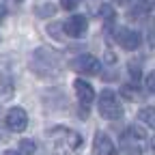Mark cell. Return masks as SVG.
Listing matches in <instances>:
<instances>
[{"mask_svg": "<svg viewBox=\"0 0 155 155\" xmlns=\"http://www.w3.org/2000/svg\"><path fill=\"white\" fill-rule=\"evenodd\" d=\"M30 69L39 75H56L58 73V56L52 52V50H45V48H39L30 61Z\"/></svg>", "mask_w": 155, "mask_h": 155, "instance_id": "cell-1", "label": "cell"}, {"mask_svg": "<svg viewBox=\"0 0 155 155\" xmlns=\"http://www.w3.org/2000/svg\"><path fill=\"white\" fill-rule=\"evenodd\" d=\"M99 114L108 121H116L123 116V106L119 101V97H116L114 91H101L99 95Z\"/></svg>", "mask_w": 155, "mask_h": 155, "instance_id": "cell-2", "label": "cell"}, {"mask_svg": "<svg viewBox=\"0 0 155 155\" xmlns=\"http://www.w3.org/2000/svg\"><path fill=\"white\" fill-rule=\"evenodd\" d=\"M71 69L78 71V73H84V75H95V73H99L101 63L91 54H80L71 61Z\"/></svg>", "mask_w": 155, "mask_h": 155, "instance_id": "cell-3", "label": "cell"}, {"mask_svg": "<svg viewBox=\"0 0 155 155\" xmlns=\"http://www.w3.org/2000/svg\"><path fill=\"white\" fill-rule=\"evenodd\" d=\"M114 39L123 50H138V45H140V32L125 28V26H119L114 30Z\"/></svg>", "mask_w": 155, "mask_h": 155, "instance_id": "cell-4", "label": "cell"}, {"mask_svg": "<svg viewBox=\"0 0 155 155\" xmlns=\"http://www.w3.org/2000/svg\"><path fill=\"white\" fill-rule=\"evenodd\" d=\"M7 127L11 131H17V134L24 131L28 127V114H26V110L24 108H11L7 112Z\"/></svg>", "mask_w": 155, "mask_h": 155, "instance_id": "cell-5", "label": "cell"}, {"mask_svg": "<svg viewBox=\"0 0 155 155\" xmlns=\"http://www.w3.org/2000/svg\"><path fill=\"white\" fill-rule=\"evenodd\" d=\"M86 26H88V22H86V17H84V15H71L67 22L63 24V28H65L67 37H73V39L84 37Z\"/></svg>", "mask_w": 155, "mask_h": 155, "instance_id": "cell-6", "label": "cell"}, {"mask_svg": "<svg viewBox=\"0 0 155 155\" xmlns=\"http://www.w3.org/2000/svg\"><path fill=\"white\" fill-rule=\"evenodd\" d=\"M93 149L97 155H119V151H116L114 142L110 140V136L104 134V131H97L95 134V142H93Z\"/></svg>", "mask_w": 155, "mask_h": 155, "instance_id": "cell-7", "label": "cell"}, {"mask_svg": "<svg viewBox=\"0 0 155 155\" xmlns=\"http://www.w3.org/2000/svg\"><path fill=\"white\" fill-rule=\"evenodd\" d=\"M73 88H75V95H78V101H80L82 106H91L93 104L95 91H93V86L86 80H75L73 82Z\"/></svg>", "mask_w": 155, "mask_h": 155, "instance_id": "cell-8", "label": "cell"}, {"mask_svg": "<svg viewBox=\"0 0 155 155\" xmlns=\"http://www.w3.org/2000/svg\"><path fill=\"white\" fill-rule=\"evenodd\" d=\"M153 13V2L151 0H138L127 13L129 19H136V22H142V19H147L149 15Z\"/></svg>", "mask_w": 155, "mask_h": 155, "instance_id": "cell-9", "label": "cell"}, {"mask_svg": "<svg viewBox=\"0 0 155 155\" xmlns=\"http://www.w3.org/2000/svg\"><path fill=\"white\" fill-rule=\"evenodd\" d=\"M13 97V80L9 75H0V99H11Z\"/></svg>", "mask_w": 155, "mask_h": 155, "instance_id": "cell-10", "label": "cell"}, {"mask_svg": "<svg viewBox=\"0 0 155 155\" xmlns=\"http://www.w3.org/2000/svg\"><path fill=\"white\" fill-rule=\"evenodd\" d=\"M61 131H63V140H65V144H69L71 149H75V147L82 144L80 134H75V131H71V129H61Z\"/></svg>", "mask_w": 155, "mask_h": 155, "instance_id": "cell-11", "label": "cell"}, {"mask_svg": "<svg viewBox=\"0 0 155 155\" xmlns=\"http://www.w3.org/2000/svg\"><path fill=\"white\" fill-rule=\"evenodd\" d=\"M138 119L144 125H149L151 129H155V108H142L140 114H138Z\"/></svg>", "mask_w": 155, "mask_h": 155, "instance_id": "cell-12", "label": "cell"}, {"mask_svg": "<svg viewBox=\"0 0 155 155\" xmlns=\"http://www.w3.org/2000/svg\"><path fill=\"white\" fill-rule=\"evenodd\" d=\"M99 17L104 19V22L112 24V22H114V9H112L110 5H101V9H99Z\"/></svg>", "mask_w": 155, "mask_h": 155, "instance_id": "cell-13", "label": "cell"}, {"mask_svg": "<svg viewBox=\"0 0 155 155\" xmlns=\"http://www.w3.org/2000/svg\"><path fill=\"white\" fill-rule=\"evenodd\" d=\"M54 13H56V7L50 5V2L37 7V15H39V17H50V15H54Z\"/></svg>", "mask_w": 155, "mask_h": 155, "instance_id": "cell-14", "label": "cell"}, {"mask_svg": "<svg viewBox=\"0 0 155 155\" xmlns=\"http://www.w3.org/2000/svg\"><path fill=\"white\" fill-rule=\"evenodd\" d=\"M35 151H37V144L32 140H22L19 142V153L22 155H32Z\"/></svg>", "mask_w": 155, "mask_h": 155, "instance_id": "cell-15", "label": "cell"}, {"mask_svg": "<svg viewBox=\"0 0 155 155\" xmlns=\"http://www.w3.org/2000/svg\"><path fill=\"white\" fill-rule=\"evenodd\" d=\"M123 95L125 97H140V91H138V84H127V86H123Z\"/></svg>", "mask_w": 155, "mask_h": 155, "instance_id": "cell-16", "label": "cell"}, {"mask_svg": "<svg viewBox=\"0 0 155 155\" xmlns=\"http://www.w3.org/2000/svg\"><path fill=\"white\" fill-rule=\"evenodd\" d=\"M80 2H82V0H61V7H63V9H67V11H73Z\"/></svg>", "mask_w": 155, "mask_h": 155, "instance_id": "cell-17", "label": "cell"}, {"mask_svg": "<svg viewBox=\"0 0 155 155\" xmlns=\"http://www.w3.org/2000/svg\"><path fill=\"white\" fill-rule=\"evenodd\" d=\"M147 88H149V93L155 95V71H151V73L147 75Z\"/></svg>", "mask_w": 155, "mask_h": 155, "instance_id": "cell-18", "label": "cell"}, {"mask_svg": "<svg viewBox=\"0 0 155 155\" xmlns=\"http://www.w3.org/2000/svg\"><path fill=\"white\" fill-rule=\"evenodd\" d=\"M129 73H131V78L136 80V84H138V80H140V67L138 65H129Z\"/></svg>", "mask_w": 155, "mask_h": 155, "instance_id": "cell-19", "label": "cell"}, {"mask_svg": "<svg viewBox=\"0 0 155 155\" xmlns=\"http://www.w3.org/2000/svg\"><path fill=\"white\" fill-rule=\"evenodd\" d=\"M149 45L155 50V28H151V30H149Z\"/></svg>", "mask_w": 155, "mask_h": 155, "instance_id": "cell-20", "label": "cell"}, {"mask_svg": "<svg viewBox=\"0 0 155 155\" xmlns=\"http://www.w3.org/2000/svg\"><path fill=\"white\" fill-rule=\"evenodd\" d=\"M149 149H151V151H153V153H155V136H153V140H151V142H149Z\"/></svg>", "mask_w": 155, "mask_h": 155, "instance_id": "cell-21", "label": "cell"}, {"mask_svg": "<svg viewBox=\"0 0 155 155\" xmlns=\"http://www.w3.org/2000/svg\"><path fill=\"white\" fill-rule=\"evenodd\" d=\"M5 15H7V9H5V7H2V5H0V19H2V17H5Z\"/></svg>", "mask_w": 155, "mask_h": 155, "instance_id": "cell-22", "label": "cell"}, {"mask_svg": "<svg viewBox=\"0 0 155 155\" xmlns=\"http://www.w3.org/2000/svg\"><path fill=\"white\" fill-rule=\"evenodd\" d=\"M5 155H22L19 151H5Z\"/></svg>", "mask_w": 155, "mask_h": 155, "instance_id": "cell-23", "label": "cell"}, {"mask_svg": "<svg viewBox=\"0 0 155 155\" xmlns=\"http://www.w3.org/2000/svg\"><path fill=\"white\" fill-rule=\"evenodd\" d=\"M116 5H127V2H131V0H114Z\"/></svg>", "mask_w": 155, "mask_h": 155, "instance_id": "cell-24", "label": "cell"}, {"mask_svg": "<svg viewBox=\"0 0 155 155\" xmlns=\"http://www.w3.org/2000/svg\"><path fill=\"white\" fill-rule=\"evenodd\" d=\"M13 2H24V0H13Z\"/></svg>", "mask_w": 155, "mask_h": 155, "instance_id": "cell-25", "label": "cell"}]
</instances>
